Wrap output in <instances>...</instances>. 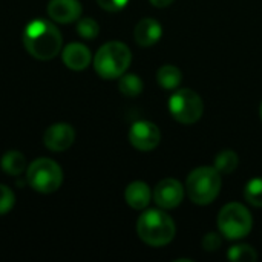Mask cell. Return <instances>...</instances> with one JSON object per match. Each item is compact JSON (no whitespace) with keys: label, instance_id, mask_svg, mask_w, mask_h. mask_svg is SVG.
Wrapping results in <instances>:
<instances>
[{"label":"cell","instance_id":"24","mask_svg":"<svg viewBox=\"0 0 262 262\" xmlns=\"http://www.w3.org/2000/svg\"><path fill=\"white\" fill-rule=\"evenodd\" d=\"M127 2L129 0H97V3L104 11H109V12H118V11H121L127 5Z\"/></svg>","mask_w":262,"mask_h":262},{"label":"cell","instance_id":"15","mask_svg":"<svg viewBox=\"0 0 262 262\" xmlns=\"http://www.w3.org/2000/svg\"><path fill=\"white\" fill-rule=\"evenodd\" d=\"M0 167L5 173L18 177L26 167V158L18 150H8L0 160Z\"/></svg>","mask_w":262,"mask_h":262},{"label":"cell","instance_id":"3","mask_svg":"<svg viewBox=\"0 0 262 262\" xmlns=\"http://www.w3.org/2000/svg\"><path fill=\"white\" fill-rule=\"evenodd\" d=\"M132 61V54L127 45L123 41L104 43L94 57V69L104 80L120 78L129 68Z\"/></svg>","mask_w":262,"mask_h":262},{"label":"cell","instance_id":"19","mask_svg":"<svg viewBox=\"0 0 262 262\" xmlns=\"http://www.w3.org/2000/svg\"><path fill=\"white\" fill-rule=\"evenodd\" d=\"M227 258L233 262H255L258 259V253L252 246L238 244V246H233L229 250Z\"/></svg>","mask_w":262,"mask_h":262},{"label":"cell","instance_id":"11","mask_svg":"<svg viewBox=\"0 0 262 262\" xmlns=\"http://www.w3.org/2000/svg\"><path fill=\"white\" fill-rule=\"evenodd\" d=\"M48 15L57 23H72L81 17V5L78 0H51Z\"/></svg>","mask_w":262,"mask_h":262},{"label":"cell","instance_id":"5","mask_svg":"<svg viewBox=\"0 0 262 262\" xmlns=\"http://www.w3.org/2000/svg\"><path fill=\"white\" fill-rule=\"evenodd\" d=\"M26 181L38 193H54L63 184V170L55 161L38 158L28 166Z\"/></svg>","mask_w":262,"mask_h":262},{"label":"cell","instance_id":"14","mask_svg":"<svg viewBox=\"0 0 262 262\" xmlns=\"http://www.w3.org/2000/svg\"><path fill=\"white\" fill-rule=\"evenodd\" d=\"M124 200L127 206H130L135 210H143L150 204L152 200V190L150 187L143 181H134L130 183L124 190Z\"/></svg>","mask_w":262,"mask_h":262},{"label":"cell","instance_id":"23","mask_svg":"<svg viewBox=\"0 0 262 262\" xmlns=\"http://www.w3.org/2000/svg\"><path fill=\"white\" fill-rule=\"evenodd\" d=\"M223 244V239H221V235L218 233H207L203 241H201V246L206 252H216Z\"/></svg>","mask_w":262,"mask_h":262},{"label":"cell","instance_id":"13","mask_svg":"<svg viewBox=\"0 0 262 262\" xmlns=\"http://www.w3.org/2000/svg\"><path fill=\"white\" fill-rule=\"evenodd\" d=\"M161 35H163L161 25L155 18H150V17L140 20L135 26V31H134L135 41L144 48L155 45L161 38Z\"/></svg>","mask_w":262,"mask_h":262},{"label":"cell","instance_id":"4","mask_svg":"<svg viewBox=\"0 0 262 262\" xmlns=\"http://www.w3.org/2000/svg\"><path fill=\"white\" fill-rule=\"evenodd\" d=\"M223 186L221 173L215 167H196L192 170L186 181V192L192 203L207 206L216 200Z\"/></svg>","mask_w":262,"mask_h":262},{"label":"cell","instance_id":"10","mask_svg":"<svg viewBox=\"0 0 262 262\" xmlns=\"http://www.w3.org/2000/svg\"><path fill=\"white\" fill-rule=\"evenodd\" d=\"M75 141V130L71 124L57 123L46 129L43 135L45 146L52 152H63L69 149Z\"/></svg>","mask_w":262,"mask_h":262},{"label":"cell","instance_id":"12","mask_svg":"<svg viewBox=\"0 0 262 262\" xmlns=\"http://www.w3.org/2000/svg\"><path fill=\"white\" fill-rule=\"evenodd\" d=\"M61 58L68 69L84 71L92 61V54L83 43H69L61 51Z\"/></svg>","mask_w":262,"mask_h":262},{"label":"cell","instance_id":"22","mask_svg":"<svg viewBox=\"0 0 262 262\" xmlns=\"http://www.w3.org/2000/svg\"><path fill=\"white\" fill-rule=\"evenodd\" d=\"M14 204H15L14 192L8 186L0 184V216L9 213L12 210Z\"/></svg>","mask_w":262,"mask_h":262},{"label":"cell","instance_id":"8","mask_svg":"<svg viewBox=\"0 0 262 262\" xmlns=\"http://www.w3.org/2000/svg\"><path fill=\"white\" fill-rule=\"evenodd\" d=\"M129 141L137 150L149 152V150H154L160 144L161 132L155 123L141 120V121H137L130 126Z\"/></svg>","mask_w":262,"mask_h":262},{"label":"cell","instance_id":"18","mask_svg":"<svg viewBox=\"0 0 262 262\" xmlns=\"http://www.w3.org/2000/svg\"><path fill=\"white\" fill-rule=\"evenodd\" d=\"M143 80L135 74H123L118 81V89L126 97H137L143 92Z\"/></svg>","mask_w":262,"mask_h":262},{"label":"cell","instance_id":"21","mask_svg":"<svg viewBox=\"0 0 262 262\" xmlns=\"http://www.w3.org/2000/svg\"><path fill=\"white\" fill-rule=\"evenodd\" d=\"M77 32H78L80 37L91 40V38H95V37L98 35L100 26H98V23H97L94 18H91V17H83V18L78 20Z\"/></svg>","mask_w":262,"mask_h":262},{"label":"cell","instance_id":"16","mask_svg":"<svg viewBox=\"0 0 262 262\" xmlns=\"http://www.w3.org/2000/svg\"><path fill=\"white\" fill-rule=\"evenodd\" d=\"M181 78H183L181 71L173 64H164L157 72V81L166 91L177 89L181 83Z\"/></svg>","mask_w":262,"mask_h":262},{"label":"cell","instance_id":"2","mask_svg":"<svg viewBox=\"0 0 262 262\" xmlns=\"http://www.w3.org/2000/svg\"><path fill=\"white\" fill-rule=\"evenodd\" d=\"M137 233L143 243L152 247H163L173 241L177 226L164 210L149 209L137 221Z\"/></svg>","mask_w":262,"mask_h":262},{"label":"cell","instance_id":"6","mask_svg":"<svg viewBox=\"0 0 262 262\" xmlns=\"http://www.w3.org/2000/svg\"><path fill=\"white\" fill-rule=\"evenodd\" d=\"M253 227V218L246 206L239 203L226 204L218 215V229L230 241L246 238Z\"/></svg>","mask_w":262,"mask_h":262},{"label":"cell","instance_id":"9","mask_svg":"<svg viewBox=\"0 0 262 262\" xmlns=\"http://www.w3.org/2000/svg\"><path fill=\"white\" fill-rule=\"evenodd\" d=\"M154 201L158 207L164 210H170L178 207L184 200V187L175 178L161 180L154 189Z\"/></svg>","mask_w":262,"mask_h":262},{"label":"cell","instance_id":"20","mask_svg":"<svg viewBox=\"0 0 262 262\" xmlns=\"http://www.w3.org/2000/svg\"><path fill=\"white\" fill-rule=\"evenodd\" d=\"M244 196L253 207H262V178H253L247 183Z\"/></svg>","mask_w":262,"mask_h":262},{"label":"cell","instance_id":"1","mask_svg":"<svg viewBox=\"0 0 262 262\" xmlns=\"http://www.w3.org/2000/svg\"><path fill=\"white\" fill-rule=\"evenodd\" d=\"M23 46L37 60H51L61 49L63 37L57 26L48 20H32L23 29Z\"/></svg>","mask_w":262,"mask_h":262},{"label":"cell","instance_id":"17","mask_svg":"<svg viewBox=\"0 0 262 262\" xmlns=\"http://www.w3.org/2000/svg\"><path fill=\"white\" fill-rule=\"evenodd\" d=\"M239 164V157L235 150L232 149H224L221 150L216 158H215V169L221 173V175H230L236 170Z\"/></svg>","mask_w":262,"mask_h":262},{"label":"cell","instance_id":"25","mask_svg":"<svg viewBox=\"0 0 262 262\" xmlns=\"http://www.w3.org/2000/svg\"><path fill=\"white\" fill-rule=\"evenodd\" d=\"M155 8H167L169 5H172L173 0H149Z\"/></svg>","mask_w":262,"mask_h":262},{"label":"cell","instance_id":"26","mask_svg":"<svg viewBox=\"0 0 262 262\" xmlns=\"http://www.w3.org/2000/svg\"><path fill=\"white\" fill-rule=\"evenodd\" d=\"M259 115H261V120H262V103H261V109H259Z\"/></svg>","mask_w":262,"mask_h":262},{"label":"cell","instance_id":"7","mask_svg":"<svg viewBox=\"0 0 262 262\" xmlns=\"http://www.w3.org/2000/svg\"><path fill=\"white\" fill-rule=\"evenodd\" d=\"M169 112L178 123L193 124L203 117V98L192 89H180L169 100Z\"/></svg>","mask_w":262,"mask_h":262}]
</instances>
